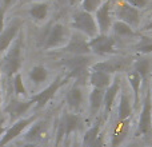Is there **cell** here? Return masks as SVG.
I'll list each match as a JSON object with an SVG mask.
<instances>
[{
  "label": "cell",
  "instance_id": "d590c367",
  "mask_svg": "<svg viewBox=\"0 0 152 147\" xmlns=\"http://www.w3.org/2000/svg\"><path fill=\"white\" fill-rule=\"evenodd\" d=\"M24 147H39V146H37L36 143H27V145L24 146Z\"/></svg>",
  "mask_w": 152,
  "mask_h": 147
},
{
  "label": "cell",
  "instance_id": "4316f807",
  "mask_svg": "<svg viewBox=\"0 0 152 147\" xmlns=\"http://www.w3.org/2000/svg\"><path fill=\"white\" fill-rule=\"evenodd\" d=\"M29 76L35 83H42L47 79V70L43 66H35L29 72Z\"/></svg>",
  "mask_w": 152,
  "mask_h": 147
},
{
  "label": "cell",
  "instance_id": "8d00e7d4",
  "mask_svg": "<svg viewBox=\"0 0 152 147\" xmlns=\"http://www.w3.org/2000/svg\"><path fill=\"white\" fill-rule=\"evenodd\" d=\"M4 134V127H3V123L0 122V135Z\"/></svg>",
  "mask_w": 152,
  "mask_h": 147
},
{
  "label": "cell",
  "instance_id": "603a6c76",
  "mask_svg": "<svg viewBox=\"0 0 152 147\" xmlns=\"http://www.w3.org/2000/svg\"><path fill=\"white\" fill-rule=\"evenodd\" d=\"M28 12L35 20H44L48 13V5L45 3H37L29 8Z\"/></svg>",
  "mask_w": 152,
  "mask_h": 147
},
{
  "label": "cell",
  "instance_id": "6da1fadb",
  "mask_svg": "<svg viewBox=\"0 0 152 147\" xmlns=\"http://www.w3.org/2000/svg\"><path fill=\"white\" fill-rule=\"evenodd\" d=\"M21 67V39H15L12 47L8 50L3 59L1 68L7 76L16 75Z\"/></svg>",
  "mask_w": 152,
  "mask_h": 147
},
{
  "label": "cell",
  "instance_id": "4dcf8cb0",
  "mask_svg": "<svg viewBox=\"0 0 152 147\" xmlns=\"http://www.w3.org/2000/svg\"><path fill=\"white\" fill-rule=\"evenodd\" d=\"M89 147H104V135L100 134L99 137H97V139L95 140Z\"/></svg>",
  "mask_w": 152,
  "mask_h": 147
},
{
  "label": "cell",
  "instance_id": "83f0119b",
  "mask_svg": "<svg viewBox=\"0 0 152 147\" xmlns=\"http://www.w3.org/2000/svg\"><path fill=\"white\" fill-rule=\"evenodd\" d=\"M81 5H83L84 11L92 13L102 5V0H83V1H81Z\"/></svg>",
  "mask_w": 152,
  "mask_h": 147
},
{
  "label": "cell",
  "instance_id": "d6986e66",
  "mask_svg": "<svg viewBox=\"0 0 152 147\" xmlns=\"http://www.w3.org/2000/svg\"><path fill=\"white\" fill-rule=\"evenodd\" d=\"M100 127H102V122L97 121L91 129L87 130V132L84 134V138H83V146L84 147H89L97 139V137L100 135Z\"/></svg>",
  "mask_w": 152,
  "mask_h": 147
},
{
  "label": "cell",
  "instance_id": "1f68e13d",
  "mask_svg": "<svg viewBox=\"0 0 152 147\" xmlns=\"http://www.w3.org/2000/svg\"><path fill=\"white\" fill-rule=\"evenodd\" d=\"M139 51L140 52H151L152 51V43L148 42V43H144V44L139 46Z\"/></svg>",
  "mask_w": 152,
  "mask_h": 147
},
{
  "label": "cell",
  "instance_id": "4fadbf2b",
  "mask_svg": "<svg viewBox=\"0 0 152 147\" xmlns=\"http://www.w3.org/2000/svg\"><path fill=\"white\" fill-rule=\"evenodd\" d=\"M124 67V60H105L92 66V71H102L105 74H115Z\"/></svg>",
  "mask_w": 152,
  "mask_h": 147
},
{
  "label": "cell",
  "instance_id": "f546056e",
  "mask_svg": "<svg viewBox=\"0 0 152 147\" xmlns=\"http://www.w3.org/2000/svg\"><path fill=\"white\" fill-rule=\"evenodd\" d=\"M126 1H127V4L132 5L136 10H140V8L145 7V4H147V0H126Z\"/></svg>",
  "mask_w": 152,
  "mask_h": 147
},
{
  "label": "cell",
  "instance_id": "ab89813d",
  "mask_svg": "<svg viewBox=\"0 0 152 147\" xmlns=\"http://www.w3.org/2000/svg\"><path fill=\"white\" fill-rule=\"evenodd\" d=\"M111 1H112V0H111Z\"/></svg>",
  "mask_w": 152,
  "mask_h": 147
},
{
  "label": "cell",
  "instance_id": "836d02e7",
  "mask_svg": "<svg viewBox=\"0 0 152 147\" xmlns=\"http://www.w3.org/2000/svg\"><path fill=\"white\" fill-rule=\"evenodd\" d=\"M144 29H147V31H152V21H151V23H148L147 26L144 27Z\"/></svg>",
  "mask_w": 152,
  "mask_h": 147
},
{
  "label": "cell",
  "instance_id": "7a4b0ae2",
  "mask_svg": "<svg viewBox=\"0 0 152 147\" xmlns=\"http://www.w3.org/2000/svg\"><path fill=\"white\" fill-rule=\"evenodd\" d=\"M72 26L77 29L80 34H83L84 36L88 37H95L97 35V23L96 19L92 16L91 12H87V11H77L74 13V18H72Z\"/></svg>",
  "mask_w": 152,
  "mask_h": 147
},
{
  "label": "cell",
  "instance_id": "5b68a950",
  "mask_svg": "<svg viewBox=\"0 0 152 147\" xmlns=\"http://www.w3.org/2000/svg\"><path fill=\"white\" fill-rule=\"evenodd\" d=\"M152 131V106H151V91L145 95L143 108L140 112L137 132L142 135H148Z\"/></svg>",
  "mask_w": 152,
  "mask_h": 147
},
{
  "label": "cell",
  "instance_id": "277c9868",
  "mask_svg": "<svg viewBox=\"0 0 152 147\" xmlns=\"http://www.w3.org/2000/svg\"><path fill=\"white\" fill-rule=\"evenodd\" d=\"M89 48L91 51L104 55V54H113L115 52V39L112 36H108L107 34L96 35L89 40Z\"/></svg>",
  "mask_w": 152,
  "mask_h": 147
},
{
  "label": "cell",
  "instance_id": "e575fe53",
  "mask_svg": "<svg viewBox=\"0 0 152 147\" xmlns=\"http://www.w3.org/2000/svg\"><path fill=\"white\" fill-rule=\"evenodd\" d=\"M11 1H12V0H4V10L11 4Z\"/></svg>",
  "mask_w": 152,
  "mask_h": 147
},
{
  "label": "cell",
  "instance_id": "74e56055",
  "mask_svg": "<svg viewBox=\"0 0 152 147\" xmlns=\"http://www.w3.org/2000/svg\"><path fill=\"white\" fill-rule=\"evenodd\" d=\"M76 1H77V0H69V3H71V4H75Z\"/></svg>",
  "mask_w": 152,
  "mask_h": 147
},
{
  "label": "cell",
  "instance_id": "52a82bcc",
  "mask_svg": "<svg viewBox=\"0 0 152 147\" xmlns=\"http://www.w3.org/2000/svg\"><path fill=\"white\" fill-rule=\"evenodd\" d=\"M111 0L104 1L96 11H95V19H96L97 27L100 34H107L108 29L112 27V19H111Z\"/></svg>",
  "mask_w": 152,
  "mask_h": 147
},
{
  "label": "cell",
  "instance_id": "ba28073f",
  "mask_svg": "<svg viewBox=\"0 0 152 147\" xmlns=\"http://www.w3.org/2000/svg\"><path fill=\"white\" fill-rule=\"evenodd\" d=\"M66 52H71L75 56H84L91 51L89 48V43L84 37L83 34H74L71 39L68 40V44L63 48Z\"/></svg>",
  "mask_w": 152,
  "mask_h": 147
},
{
  "label": "cell",
  "instance_id": "d4e9b609",
  "mask_svg": "<svg viewBox=\"0 0 152 147\" xmlns=\"http://www.w3.org/2000/svg\"><path fill=\"white\" fill-rule=\"evenodd\" d=\"M112 28L113 31H115L116 35H119V36H132L134 35V29H132L131 26H128L127 23H124V21H115V23L112 24Z\"/></svg>",
  "mask_w": 152,
  "mask_h": 147
},
{
  "label": "cell",
  "instance_id": "7c38bea8",
  "mask_svg": "<svg viewBox=\"0 0 152 147\" xmlns=\"http://www.w3.org/2000/svg\"><path fill=\"white\" fill-rule=\"evenodd\" d=\"M67 36V31L64 28V26H61L60 23H56L55 26L51 28L50 34L47 36V42H45V46L48 48H52V47H58L59 44L66 40Z\"/></svg>",
  "mask_w": 152,
  "mask_h": 147
},
{
  "label": "cell",
  "instance_id": "ffe728a7",
  "mask_svg": "<svg viewBox=\"0 0 152 147\" xmlns=\"http://www.w3.org/2000/svg\"><path fill=\"white\" fill-rule=\"evenodd\" d=\"M32 104H34L32 100H27V102H12L10 106H8L7 111L12 116H20L21 114L26 112Z\"/></svg>",
  "mask_w": 152,
  "mask_h": 147
},
{
  "label": "cell",
  "instance_id": "e0dca14e",
  "mask_svg": "<svg viewBox=\"0 0 152 147\" xmlns=\"http://www.w3.org/2000/svg\"><path fill=\"white\" fill-rule=\"evenodd\" d=\"M81 121L79 118V115L75 114H67L64 116V123H63V132L66 135H69L71 132L76 131V130L80 127Z\"/></svg>",
  "mask_w": 152,
  "mask_h": 147
},
{
  "label": "cell",
  "instance_id": "3957f363",
  "mask_svg": "<svg viewBox=\"0 0 152 147\" xmlns=\"http://www.w3.org/2000/svg\"><path fill=\"white\" fill-rule=\"evenodd\" d=\"M68 79H69V76H67V78H58L55 82H52V83H51L47 88H44L42 92H39L37 95H35V96L31 99L32 103H36V107L37 108L44 107V106L53 98V95L58 92V90L60 88L64 83H67V80H68Z\"/></svg>",
  "mask_w": 152,
  "mask_h": 147
},
{
  "label": "cell",
  "instance_id": "8fae6325",
  "mask_svg": "<svg viewBox=\"0 0 152 147\" xmlns=\"http://www.w3.org/2000/svg\"><path fill=\"white\" fill-rule=\"evenodd\" d=\"M88 58H84V56H75L74 59H68L67 62V66H68L69 74L68 76L72 78H80V76L84 75L87 67H88Z\"/></svg>",
  "mask_w": 152,
  "mask_h": 147
},
{
  "label": "cell",
  "instance_id": "d6a6232c",
  "mask_svg": "<svg viewBox=\"0 0 152 147\" xmlns=\"http://www.w3.org/2000/svg\"><path fill=\"white\" fill-rule=\"evenodd\" d=\"M4 8H0V32L4 29Z\"/></svg>",
  "mask_w": 152,
  "mask_h": 147
},
{
  "label": "cell",
  "instance_id": "30bf717a",
  "mask_svg": "<svg viewBox=\"0 0 152 147\" xmlns=\"http://www.w3.org/2000/svg\"><path fill=\"white\" fill-rule=\"evenodd\" d=\"M20 28V21L15 20L13 23H11L7 28L3 29V32H0V52L4 50H7L10 47V44L15 40L16 35Z\"/></svg>",
  "mask_w": 152,
  "mask_h": 147
},
{
  "label": "cell",
  "instance_id": "5bb4252c",
  "mask_svg": "<svg viewBox=\"0 0 152 147\" xmlns=\"http://www.w3.org/2000/svg\"><path fill=\"white\" fill-rule=\"evenodd\" d=\"M89 82L94 86V88L104 90L111 86V75L102 71H92L89 74Z\"/></svg>",
  "mask_w": 152,
  "mask_h": 147
},
{
  "label": "cell",
  "instance_id": "ac0fdd59",
  "mask_svg": "<svg viewBox=\"0 0 152 147\" xmlns=\"http://www.w3.org/2000/svg\"><path fill=\"white\" fill-rule=\"evenodd\" d=\"M45 132V127L43 122H37L29 129V131L26 134V140H28L29 143H35L36 140L42 139V137Z\"/></svg>",
  "mask_w": 152,
  "mask_h": 147
},
{
  "label": "cell",
  "instance_id": "9a60e30c",
  "mask_svg": "<svg viewBox=\"0 0 152 147\" xmlns=\"http://www.w3.org/2000/svg\"><path fill=\"white\" fill-rule=\"evenodd\" d=\"M119 79H115V80L111 83V86L108 87L104 91V100H103V104H104L105 112H110V110L112 108V104L115 102V98L119 92Z\"/></svg>",
  "mask_w": 152,
  "mask_h": 147
},
{
  "label": "cell",
  "instance_id": "f1b7e54d",
  "mask_svg": "<svg viewBox=\"0 0 152 147\" xmlns=\"http://www.w3.org/2000/svg\"><path fill=\"white\" fill-rule=\"evenodd\" d=\"M13 88H15V92L18 95L26 94V87H24V84H23L20 74H16L15 75V79H13Z\"/></svg>",
  "mask_w": 152,
  "mask_h": 147
},
{
  "label": "cell",
  "instance_id": "2e32d148",
  "mask_svg": "<svg viewBox=\"0 0 152 147\" xmlns=\"http://www.w3.org/2000/svg\"><path fill=\"white\" fill-rule=\"evenodd\" d=\"M131 115H132V106L129 103V99L126 92H121L120 102H119V110H118L119 121H127Z\"/></svg>",
  "mask_w": 152,
  "mask_h": 147
},
{
  "label": "cell",
  "instance_id": "f35d334b",
  "mask_svg": "<svg viewBox=\"0 0 152 147\" xmlns=\"http://www.w3.org/2000/svg\"><path fill=\"white\" fill-rule=\"evenodd\" d=\"M151 96H152V87H151Z\"/></svg>",
  "mask_w": 152,
  "mask_h": 147
},
{
  "label": "cell",
  "instance_id": "7402d4cb",
  "mask_svg": "<svg viewBox=\"0 0 152 147\" xmlns=\"http://www.w3.org/2000/svg\"><path fill=\"white\" fill-rule=\"evenodd\" d=\"M67 103H68L69 107L72 108H79L81 104V100H83V95L79 87H72L68 92H67Z\"/></svg>",
  "mask_w": 152,
  "mask_h": 147
},
{
  "label": "cell",
  "instance_id": "9c48e42d",
  "mask_svg": "<svg viewBox=\"0 0 152 147\" xmlns=\"http://www.w3.org/2000/svg\"><path fill=\"white\" fill-rule=\"evenodd\" d=\"M35 119H36V115L31 116V118L20 119V121H18L15 124H12V126L3 134V138H1V140H0V147H4L7 143H10L12 139H15L18 135H20V132L23 131L24 129H27L31 123H34Z\"/></svg>",
  "mask_w": 152,
  "mask_h": 147
},
{
  "label": "cell",
  "instance_id": "484cf974",
  "mask_svg": "<svg viewBox=\"0 0 152 147\" xmlns=\"http://www.w3.org/2000/svg\"><path fill=\"white\" fill-rule=\"evenodd\" d=\"M128 82L134 88V95H135V104L139 103V91H140V82L142 78L136 71H132L131 74H128Z\"/></svg>",
  "mask_w": 152,
  "mask_h": 147
},
{
  "label": "cell",
  "instance_id": "44dd1931",
  "mask_svg": "<svg viewBox=\"0 0 152 147\" xmlns=\"http://www.w3.org/2000/svg\"><path fill=\"white\" fill-rule=\"evenodd\" d=\"M103 100H104V91L99 88H94L89 95V106H91L92 112H96L100 107L103 106Z\"/></svg>",
  "mask_w": 152,
  "mask_h": 147
},
{
  "label": "cell",
  "instance_id": "8992f818",
  "mask_svg": "<svg viewBox=\"0 0 152 147\" xmlns=\"http://www.w3.org/2000/svg\"><path fill=\"white\" fill-rule=\"evenodd\" d=\"M116 16L120 21H124L131 27H137L140 21V12L139 10L134 8L127 3H121L116 7Z\"/></svg>",
  "mask_w": 152,
  "mask_h": 147
},
{
  "label": "cell",
  "instance_id": "cb8c5ba5",
  "mask_svg": "<svg viewBox=\"0 0 152 147\" xmlns=\"http://www.w3.org/2000/svg\"><path fill=\"white\" fill-rule=\"evenodd\" d=\"M134 68V71H136L140 75L142 80H145L148 74L151 72V62L148 59H139V60L135 62Z\"/></svg>",
  "mask_w": 152,
  "mask_h": 147
}]
</instances>
